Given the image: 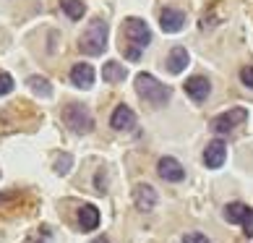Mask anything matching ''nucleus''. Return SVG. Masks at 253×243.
I'll return each mask as SVG.
<instances>
[{
  "instance_id": "obj_9",
  "label": "nucleus",
  "mask_w": 253,
  "mask_h": 243,
  "mask_svg": "<svg viewBox=\"0 0 253 243\" xmlns=\"http://www.w3.org/2000/svg\"><path fill=\"white\" fill-rule=\"evenodd\" d=\"M159 26H162V32H167V34L180 32L185 26V13L177 11V8H165L162 16H159Z\"/></svg>"
},
{
  "instance_id": "obj_15",
  "label": "nucleus",
  "mask_w": 253,
  "mask_h": 243,
  "mask_svg": "<svg viewBox=\"0 0 253 243\" xmlns=\"http://www.w3.org/2000/svg\"><path fill=\"white\" fill-rule=\"evenodd\" d=\"M126 65L123 63H118V60H107L105 63V68H102V76H105L107 84H120V81H126Z\"/></svg>"
},
{
  "instance_id": "obj_3",
  "label": "nucleus",
  "mask_w": 253,
  "mask_h": 243,
  "mask_svg": "<svg viewBox=\"0 0 253 243\" xmlns=\"http://www.w3.org/2000/svg\"><path fill=\"white\" fill-rule=\"evenodd\" d=\"M63 120L65 126H68L73 134H91V128H94V118H91V113L86 107L81 105V102H71V105L63 107Z\"/></svg>"
},
{
  "instance_id": "obj_13",
  "label": "nucleus",
  "mask_w": 253,
  "mask_h": 243,
  "mask_svg": "<svg viewBox=\"0 0 253 243\" xmlns=\"http://www.w3.org/2000/svg\"><path fill=\"white\" fill-rule=\"evenodd\" d=\"M79 225H81L84 233L99 228V209L94 207V204H84V207L79 209Z\"/></svg>"
},
{
  "instance_id": "obj_12",
  "label": "nucleus",
  "mask_w": 253,
  "mask_h": 243,
  "mask_svg": "<svg viewBox=\"0 0 253 243\" xmlns=\"http://www.w3.org/2000/svg\"><path fill=\"white\" fill-rule=\"evenodd\" d=\"M71 81H73V87H79V89H89L91 84H94V68H91L89 63H76L71 68Z\"/></svg>"
},
{
  "instance_id": "obj_14",
  "label": "nucleus",
  "mask_w": 253,
  "mask_h": 243,
  "mask_svg": "<svg viewBox=\"0 0 253 243\" xmlns=\"http://www.w3.org/2000/svg\"><path fill=\"white\" fill-rule=\"evenodd\" d=\"M167 71L170 73H183L185 65H188V50L185 48H172L170 55H167Z\"/></svg>"
},
{
  "instance_id": "obj_22",
  "label": "nucleus",
  "mask_w": 253,
  "mask_h": 243,
  "mask_svg": "<svg viewBox=\"0 0 253 243\" xmlns=\"http://www.w3.org/2000/svg\"><path fill=\"white\" fill-rule=\"evenodd\" d=\"M183 243H209V238L201 236V233H185V236H183Z\"/></svg>"
},
{
  "instance_id": "obj_16",
  "label": "nucleus",
  "mask_w": 253,
  "mask_h": 243,
  "mask_svg": "<svg viewBox=\"0 0 253 243\" xmlns=\"http://www.w3.org/2000/svg\"><path fill=\"white\" fill-rule=\"evenodd\" d=\"M251 209L246 207V204H240V201H232V204H227L224 207V220L230 222V225H240L243 220H246V214H248Z\"/></svg>"
},
{
  "instance_id": "obj_1",
  "label": "nucleus",
  "mask_w": 253,
  "mask_h": 243,
  "mask_svg": "<svg viewBox=\"0 0 253 243\" xmlns=\"http://www.w3.org/2000/svg\"><path fill=\"white\" fill-rule=\"evenodd\" d=\"M136 92H138V97L146 99L152 107H162L172 97V89L167 87V84L157 81L152 73H138L136 76Z\"/></svg>"
},
{
  "instance_id": "obj_18",
  "label": "nucleus",
  "mask_w": 253,
  "mask_h": 243,
  "mask_svg": "<svg viewBox=\"0 0 253 243\" xmlns=\"http://www.w3.org/2000/svg\"><path fill=\"white\" fill-rule=\"evenodd\" d=\"M60 5H63V11L71 21H79V18L84 16V3L81 0H60Z\"/></svg>"
},
{
  "instance_id": "obj_5",
  "label": "nucleus",
  "mask_w": 253,
  "mask_h": 243,
  "mask_svg": "<svg viewBox=\"0 0 253 243\" xmlns=\"http://www.w3.org/2000/svg\"><path fill=\"white\" fill-rule=\"evenodd\" d=\"M248 120V110L246 107H232L227 113H222L211 120V131H217V134H230V131H235L238 126H243Z\"/></svg>"
},
{
  "instance_id": "obj_6",
  "label": "nucleus",
  "mask_w": 253,
  "mask_h": 243,
  "mask_svg": "<svg viewBox=\"0 0 253 243\" xmlns=\"http://www.w3.org/2000/svg\"><path fill=\"white\" fill-rule=\"evenodd\" d=\"M224 160H227V144L222 139H214V142L206 144V149H204V165L206 167L217 170V167L224 165Z\"/></svg>"
},
{
  "instance_id": "obj_24",
  "label": "nucleus",
  "mask_w": 253,
  "mask_h": 243,
  "mask_svg": "<svg viewBox=\"0 0 253 243\" xmlns=\"http://www.w3.org/2000/svg\"><path fill=\"white\" fill-rule=\"evenodd\" d=\"M123 52H126L128 60H138V58H141V50H138V48H130V45H128V48H123Z\"/></svg>"
},
{
  "instance_id": "obj_21",
  "label": "nucleus",
  "mask_w": 253,
  "mask_h": 243,
  "mask_svg": "<svg viewBox=\"0 0 253 243\" xmlns=\"http://www.w3.org/2000/svg\"><path fill=\"white\" fill-rule=\"evenodd\" d=\"M240 81L246 84L248 89H253V65H246V68L240 71Z\"/></svg>"
},
{
  "instance_id": "obj_7",
  "label": "nucleus",
  "mask_w": 253,
  "mask_h": 243,
  "mask_svg": "<svg viewBox=\"0 0 253 243\" xmlns=\"http://www.w3.org/2000/svg\"><path fill=\"white\" fill-rule=\"evenodd\" d=\"M157 173H159V178H165L167 183H180L185 178L183 165L177 162L175 157H162V160L157 162Z\"/></svg>"
},
{
  "instance_id": "obj_8",
  "label": "nucleus",
  "mask_w": 253,
  "mask_h": 243,
  "mask_svg": "<svg viewBox=\"0 0 253 243\" xmlns=\"http://www.w3.org/2000/svg\"><path fill=\"white\" fill-rule=\"evenodd\" d=\"M110 126L115 131H133L136 128V113L128 105H118L110 118Z\"/></svg>"
},
{
  "instance_id": "obj_25",
  "label": "nucleus",
  "mask_w": 253,
  "mask_h": 243,
  "mask_svg": "<svg viewBox=\"0 0 253 243\" xmlns=\"http://www.w3.org/2000/svg\"><path fill=\"white\" fill-rule=\"evenodd\" d=\"M91 243H110V238H105V236H99V238H94Z\"/></svg>"
},
{
  "instance_id": "obj_4",
  "label": "nucleus",
  "mask_w": 253,
  "mask_h": 243,
  "mask_svg": "<svg viewBox=\"0 0 253 243\" xmlns=\"http://www.w3.org/2000/svg\"><path fill=\"white\" fill-rule=\"evenodd\" d=\"M123 34H126V40L130 48H146L149 42H152V32H149V26L146 21H141V18H136V16H130L126 18V24H123Z\"/></svg>"
},
{
  "instance_id": "obj_19",
  "label": "nucleus",
  "mask_w": 253,
  "mask_h": 243,
  "mask_svg": "<svg viewBox=\"0 0 253 243\" xmlns=\"http://www.w3.org/2000/svg\"><path fill=\"white\" fill-rule=\"evenodd\" d=\"M71 165H73V157L71 154H60L58 160H55V173H58V175L71 173Z\"/></svg>"
},
{
  "instance_id": "obj_11",
  "label": "nucleus",
  "mask_w": 253,
  "mask_h": 243,
  "mask_svg": "<svg viewBox=\"0 0 253 243\" xmlns=\"http://www.w3.org/2000/svg\"><path fill=\"white\" fill-rule=\"evenodd\" d=\"M209 92H211V84L204 76H191L188 81H185V95H188L193 102H204L206 97H209Z\"/></svg>"
},
{
  "instance_id": "obj_10",
  "label": "nucleus",
  "mask_w": 253,
  "mask_h": 243,
  "mask_svg": "<svg viewBox=\"0 0 253 243\" xmlns=\"http://www.w3.org/2000/svg\"><path fill=\"white\" fill-rule=\"evenodd\" d=\"M133 201H136V207L141 209V212L154 209L157 207V191H154V186L138 183L136 189H133Z\"/></svg>"
},
{
  "instance_id": "obj_23",
  "label": "nucleus",
  "mask_w": 253,
  "mask_h": 243,
  "mask_svg": "<svg viewBox=\"0 0 253 243\" xmlns=\"http://www.w3.org/2000/svg\"><path fill=\"white\" fill-rule=\"evenodd\" d=\"M240 225H243V233H246V236L251 238V236H253V209L246 214V220H243Z\"/></svg>"
},
{
  "instance_id": "obj_20",
  "label": "nucleus",
  "mask_w": 253,
  "mask_h": 243,
  "mask_svg": "<svg viewBox=\"0 0 253 243\" xmlns=\"http://www.w3.org/2000/svg\"><path fill=\"white\" fill-rule=\"evenodd\" d=\"M11 92H13V79H11V73H0V97L11 95Z\"/></svg>"
},
{
  "instance_id": "obj_17",
  "label": "nucleus",
  "mask_w": 253,
  "mask_h": 243,
  "mask_svg": "<svg viewBox=\"0 0 253 243\" xmlns=\"http://www.w3.org/2000/svg\"><path fill=\"white\" fill-rule=\"evenodd\" d=\"M26 84H29V89L34 92V95H40V97H50L52 95V87H50V81L44 76H29Z\"/></svg>"
},
{
  "instance_id": "obj_2",
  "label": "nucleus",
  "mask_w": 253,
  "mask_h": 243,
  "mask_svg": "<svg viewBox=\"0 0 253 243\" xmlns=\"http://www.w3.org/2000/svg\"><path fill=\"white\" fill-rule=\"evenodd\" d=\"M79 48H81L84 55H102L105 52V48H107V21H102V18L89 21Z\"/></svg>"
}]
</instances>
